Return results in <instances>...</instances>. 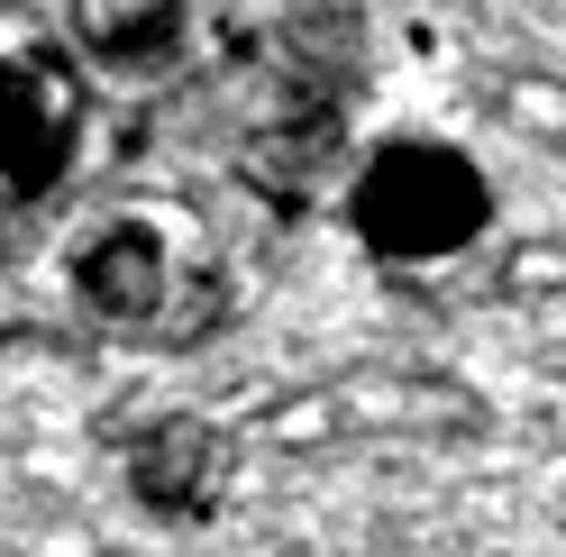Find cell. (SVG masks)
I'll return each instance as SVG.
<instances>
[{
    "mask_svg": "<svg viewBox=\"0 0 566 557\" xmlns=\"http://www.w3.org/2000/svg\"><path fill=\"white\" fill-rule=\"evenodd\" d=\"M83 64L28 0H0V211H28L83 156Z\"/></svg>",
    "mask_w": 566,
    "mask_h": 557,
    "instance_id": "cell-3",
    "label": "cell"
},
{
    "mask_svg": "<svg viewBox=\"0 0 566 557\" xmlns=\"http://www.w3.org/2000/svg\"><path fill=\"white\" fill-rule=\"evenodd\" d=\"M64 38L101 64H156L184 38V0H64Z\"/></svg>",
    "mask_w": 566,
    "mask_h": 557,
    "instance_id": "cell-5",
    "label": "cell"
},
{
    "mask_svg": "<svg viewBox=\"0 0 566 557\" xmlns=\"http://www.w3.org/2000/svg\"><path fill=\"white\" fill-rule=\"evenodd\" d=\"M220 475V439H210L201 421H156L147 439H137V484H147L156 503H201V484Z\"/></svg>",
    "mask_w": 566,
    "mask_h": 557,
    "instance_id": "cell-6",
    "label": "cell"
},
{
    "mask_svg": "<svg viewBox=\"0 0 566 557\" xmlns=\"http://www.w3.org/2000/svg\"><path fill=\"white\" fill-rule=\"evenodd\" d=\"M74 293L101 329L119 338H201L220 320V256L192 211H165V201H119L74 238Z\"/></svg>",
    "mask_w": 566,
    "mask_h": 557,
    "instance_id": "cell-1",
    "label": "cell"
},
{
    "mask_svg": "<svg viewBox=\"0 0 566 557\" xmlns=\"http://www.w3.org/2000/svg\"><path fill=\"white\" fill-rule=\"evenodd\" d=\"M347 119V38L338 28H274L238 74V165L265 192H302L329 165Z\"/></svg>",
    "mask_w": 566,
    "mask_h": 557,
    "instance_id": "cell-2",
    "label": "cell"
},
{
    "mask_svg": "<svg viewBox=\"0 0 566 557\" xmlns=\"http://www.w3.org/2000/svg\"><path fill=\"white\" fill-rule=\"evenodd\" d=\"M475 220H484L475 165L430 147V137H402L357 174V229L384 256H448L475 238Z\"/></svg>",
    "mask_w": 566,
    "mask_h": 557,
    "instance_id": "cell-4",
    "label": "cell"
}]
</instances>
